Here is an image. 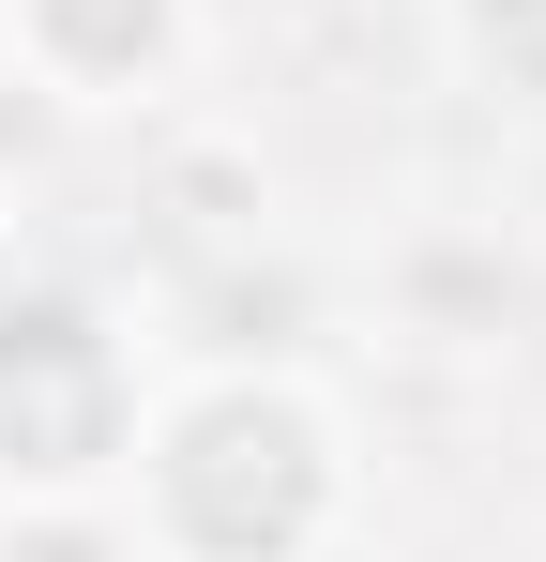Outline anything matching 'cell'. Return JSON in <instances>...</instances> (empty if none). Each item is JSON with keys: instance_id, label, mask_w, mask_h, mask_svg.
Listing matches in <instances>:
<instances>
[{"instance_id": "cell-1", "label": "cell", "mask_w": 546, "mask_h": 562, "mask_svg": "<svg viewBox=\"0 0 546 562\" xmlns=\"http://www.w3.org/2000/svg\"><path fill=\"white\" fill-rule=\"evenodd\" d=\"M122 517L152 562H319L350 517V426L288 366H213L168 411H137Z\"/></svg>"}, {"instance_id": "cell-3", "label": "cell", "mask_w": 546, "mask_h": 562, "mask_svg": "<svg viewBox=\"0 0 546 562\" xmlns=\"http://www.w3.org/2000/svg\"><path fill=\"white\" fill-rule=\"evenodd\" d=\"M0 31H15V61H31L61 106H137L182 61L197 15H182V0H15Z\"/></svg>"}, {"instance_id": "cell-2", "label": "cell", "mask_w": 546, "mask_h": 562, "mask_svg": "<svg viewBox=\"0 0 546 562\" xmlns=\"http://www.w3.org/2000/svg\"><path fill=\"white\" fill-rule=\"evenodd\" d=\"M137 457V366H122V335L61 304V289H15L0 304V486L15 502H106Z\"/></svg>"}]
</instances>
